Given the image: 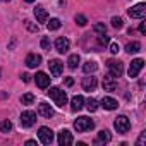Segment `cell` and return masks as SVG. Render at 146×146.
Returning <instances> with one entry per match:
<instances>
[{
  "mask_svg": "<svg viewBox=\"0 0 146 146\" xmlns=\"http://www.w3.org/2000/svg\"><path fill=\"white\" fill-rule=\"evenodd\" d=\"M107 67H108V76L110 78H120L122 76V72H124V65H122V62L120 60H113V58H110L108 62H107Z\"/></svg>",
  "mask_w": 146,
  "mask_h": 146,
  "instance_id": "obj_1",
  "label": "cell"
},
{
  "mask_svg": "<svg viewBox=\"0 0 146 146\" xmlns=\"http://www.w3.org/2000/svg\"><path fill=\"white\" fill-rule=\"evenodd\" d=\"M48 95H50V98L55 102L57 107H64V105L67 103V95H65V91H62L60 88H50Z\"/></svg>",
  "mask_w": 146,
  "mask_h": 146,
  "instance_id": "obj_2",
  "label": "cell"
},
{
  "mask_svg": "<svg viewBox=\"0 0 146 146\" xmlns=\"http://www.w3.org/2000/svg\"><path fill=\"white\" fill-rule=\"evenodd\" d=\"M95 127V122L90 119V117H78L74 120V129L78 132H84V131H90Z\"/></svg>",
  "mask_w": 146,
  "mask_h": 146,
  "instance_id": "obj_3",
  "label": "cell"
},
{
  "mask_svg": "<svg viewBox=\"0 0 146 146\" xmlns=\"http://www.w3.org/2000/svg\"><path fill=\"white\" fill-rule=\"evenodd\" d=\"M113 127H115V131H117L119 134H125V132H129V129H131V122H129V119H127L125 115H119V117L113 120Z\"/></svg>",
  "mask_w": 146,
  "mask_h": 146,
  "instance_id": "obj_4",
  "label": "cell"
},
{
  "mask_svg": "<svg viewBox=\"0 0 146 146\" xmlns=\"http://www.w3.org/2000/svg\"><path fill=\"white\" fill-rule=\"evenodd\" d=\"M144 67V60L143 58H134L132 62H131V65H129V70H127V74H129V78H137V74L141 72V69Z\"/></svg>",
  "mask_w": 146,
  "mask_h": 146,
  "instance_id": "obj_5",
  "label": "cell"
},
{
  "mask_svg": "<svg viewBox=\"0 0 146 146\" xmlns=\"http://www.w3.org/2000/svg\"><path fill=\"white\" fill-rule=\"evenodd\" d=\"M19 120H21V125L23 127H31L36 122V113L33 110H26V112L21 113V119Z\"/></svg>",
  "mask_w": 146,
  "mask_h": 146,
  "instance_id": "obj_6",
  "label": "cell"
},
{
  "mask_svg": "<svg viewBox=\"0 0 146 146\" xmlns=\"http://www.w3.org/2000/svg\"><path fill=\"white\" fill-rule=\"evenodd\" d=\"M38 137H40V141H41L43 144H52V143H53V132H52V129H48V127H40Z\"/></svg>",
  "mask_w": 146,
  "mask_h": 146,
  "instance_id": "obj_7",
  "label": "cell"
},
{
  "mask_svg": "<svg viewBox=\"0 0 146 146\" xmlns=\"http://www.w3.org/2000/svg\"><path fill=\"white\" fill-rule=\"evenodd\" d=\"M146 14V4H137L132 9H129V17L132 19H143Z\"/></svg>",
  "mask_w": 146,
  "mask_h": 146,
  "instance_id": "obj_8",
  "label": "cell"
},
{
  "mask_svg": "<svg viewBox=\"0 0 146 146\" xmlns=\"http://www.w3.org/2000/svg\"><path fill=\"white\" fill-rule=\"evenodd\" d=\"M48 67H50V72H52V76H53V78H58V76L62 74L64 64H62L60 60L53 58V60H50V62H48Z\"/></svg>",
  "mask_w": 146,
  "mask_h": 146,
  "instance_id": "obj_9",
  "label": "cell"
},
{
  "mask_svg": "<svg viewBox=\"0 0 146 146\" xmlns=\"http://www.w3.org/2000/svg\"><path fill=\"white\" fill-rule=\"evenodd\" d=\"M35 78H36L35 81H36V86H38V88L45 90V88H48V86H50V79H52V78H50V76H46L45 72H36V76H35Z\"/></svg>",
  "mask_w": 146,
  "mask_h": 146,
  "instance_id": "obj_10",
  "label": "cell"
},
{
  "mask_svg": "<svg viewBox=\"0 0 146 146\" xmlns=\"http://www.w3.org/2000/svg\"><path fill=\"white\" fill-rule=\"evenodd\" d=\"M57 141H58L60 146H69V144H72V134H70L67 129H62V131L58 132Z\"/></svg>",
  "mask_w": 146,
  "mask_h": 146,
  "instance_id": "obj_11",
  "label": "cell"
},
{
  "mask_svg": "<svg viewBox=\"0 0 146 146\" xmlns=\"http://www.w3.org/2000/svg\"><path fill=\"white\" fill-rule=\"evenodd\" d=\"M38 113H40L41 117H45V119H50V117H53V115H55L53 108H52L48 103H45V102H41V103L38 105Z\"/></svg>",
  "mask_w": 146,
  "mask_h": 146,
  "instance_id": "obj_12",
  "label": "cell"
},
{
  "mask_svg": "<svg viewBox=\"0 0 146 146\" xmlns=\"http://www.w3.org/2000/svg\"><path fill=\"white\" fill-rule=\"evenodd\" d=\"M69 46H70V41H69L67 38L60 36V38H57V40H55V48H57V52H58V53H65V52L69 50Z\"/></svg>",
  "mask_w": 146,
  "mask_h": 146,
  "instance_id": "obj_13",
  "label": "cell"
},
{
  "mask_svg": "<svg viewBox=\"0 0 146 146\" xmlns=\"http://www.w3.org/2000/svg\"><path fill=\"white\" fill-rule=\"evenodd\" d=\"M29 69H36L40 64H41V55H38V53H29L28 57H26V62H24Z\"/></svg>",
  "mask_w": 146,
  "mask_h": 146,
  "instance_id": "obj_14",
  "label": "cell"
},
{
  "mask_svg": "<svg viewBox=\"0 0 146 146\" xmlns=\"http://www.w3.org/2000/svg\"><path fill=\"white\" fill-rule=\"evenodd\" d=\"M100 105H102L105 110H115V108L119 107V102H117L115 98H112V96H103V100L100 102Z\"/></svg>",
  "mask_w": 146,
  "mask_h": 146,
  "instance_id": "obj_15",
  "label": "cell"
},
{
  "mask_svg": "<svg viewBox=\"0 0 146 146\" xmlns=\"http://www.w3.org/2000/svg\"><path fill=\"white\" fill-rule=\"evenodd\" d=\"M96 86H98L96 78L91 76V78H84V79H83V90H84V91H95Z\"/></svg>",
  "mask_w": 146,
  "mask_h": 146,
  "instance_id": "obj_16",
  "label": "cell"
},
{
  "mask_svg": "<svg viewBox=\"0 0 146 146\" xmlns=\"http://www.w3.org/2000/svg\"><path fill=\"white\" fill-rule=\"evenodd\" d=\"M83 107H84V98L81 95H78V96H74L70 100V110L72 112H79Z\"/></svg>",
  "mask_w": 146,
  "mask_h": 146,
  "instance_id": "obj_17",
  "label": "cell"
},
{
  "mask_svg": "<svg viewBox=\"0 0 146 146\" xmlns=\"http://www.w3.org/2000/svg\"><path fill=\"white\" fill-rule=\"evenodd\" d=\"M35 16H36L38 23H46V19H48V14H46V11H45L43 5H36L35 7Z\"/></svg>",
  "mask_w": 146,
  "mask_h": 146,
  "instance_id": "obj_18",
  "label": "cell"
},
{
  "mask_svg": "<svg viewBox=\"0 0 146 146\" xmlns=\"http://www.w3.org/2000/svg\"><path fill=\"white\" fill-rule=\"evenodd\" d=\"M110 139H112V136H110V132H108L107 129H103V131H100V132H98V137H96V143H110Z\"/></svg>",
  "mask_w": 146,
  "mask_h": 146,
  "instance_id": "obj_19",
  "label": "cell"
},
{
  "mask_svg": "<svg viewBox=\"0 0 146 146\" xmlns=\"http://www.w3.org/2000/svg\"><path fill=\"white\" fill-rule=\"evenodd\" d=\"M96 69H98V64H96V62H93V60H88V62L83 65V70L86 72V74H93Z\"/></svg>",
  "mask_w": 146,
  "mask_h": 146,
  "instance_id": "obj_20",
  "label": "cell"
},
{
  "mask_svg": "<svg viewBox=\"0 0 146 146\" xmlns=\"http://www.w3.org/2000/svg\"><path fill=\"white\" fill-rule=\"evenodd\" d=\"M139 50H141V43H139V41L127 43V46H125V52H127V53H137Z\"/></svg>",
  "mask_w": 146,
  "mask_h": 146,
  "instance_id": "obj_21",
  "label": "cell"
},
{
  "mask_svg": "<svg viewBox=\"0 0 146 146\" xmlns=\"http://www.w3.org/2000/svg\"><path fill=\"white\" fill-rule=\"evenodd\" d=\"M115 88H117V84L113 83V78H107L105 81H103V90L105 91H115Z\"/></svg>",
  "mask_w": 146,
  "mask_h": 146,
  "instance_id": "obj_22",
  "label": "cell"
},
{
  "mask_svg": "<svg viewBox=\"0 0 146 146\" xmlns=\"http://www.w3.org/2000/svg\"><path fill=\"white\" fill-rule=\"evenodd\" d=\"M78 64H79V55H78V53H74V55H70V57H69V60H67L69 69H76Z\"/></svg>",
  "mask_w": 146,
  "mask_h": 146,
  "instance_id": "obj_23",
  "label": "cell"
},
{
  "mask_svg": "<svg viewBox=\"0 0 146 146\" xmlns=\"http://www.w3.org/2000/svg\"><path fill=\"white\" fill-rule=\"evenodd\" d=\"M33 102H35V95L33 93H26V95L21 96V103L23 105H33Z\"/></svg>",
  "mask_w": 146,
  "mask_h": 146,
  "instance_id": "obj_24",
  "label": "cell"
},
{
  "mask_svg": "<svg viewBox=\"0 0 146 146\" xmlns=\"http://www.w3.org/2000/svg\"><path fill=\"white\" fill-rule=\"evenodd\" d=\"M12 131V122L11 120H2L0 122V132H11Z\"/></svg>",
  "mask_w": 146,
  "mask_h": 146,
  "instance_id": "obj_25",
  "label": "cell"
},
{
  "mask_svg": "<svg viewBox=\"0 0 146 146\" xmlns=\"http://www.w3.org/2000/svg\"><path fill=\"white\" fill-rule=\"evenodd\" d=\"M86 108H88L90 112H96V110H98V102H96L95 98H90V100L86 102Z\"/></svg>",
  "mask_w": 146,
  "mask_h": 146,
  "instance_id": "obj_26",
  "label": "cell"
},
{
  "mask_svg": "<svg viewBox=\"0 0 146 146\" xmlns=\"http://www.w3.org/2000/svg\"><path fill=\"white\" fill-rule=\"evenodd\" d=\"M60 26H62V23L58 19H50V23H48V29L50 31H57Z\"/></svg>",
  "mask_w": 146,
  "mask_h": 146,
  "instance_id": "obj_27",
  "label": "cell"
},
{
  "mask_svg": "<svg viewBox=\"0 0 146 146\" xmlns=\"http://www.w3.org/2000/svg\"><path fill=\"white\" fill-rule=\"evenodd\" d=\"M93 29H95V33H98V35H107V28H105V24H102V23H96V24L93 26Z\"/></svg>",
  "mask_w": 146,
  "mask_h": 146,
  "instance_id": "obj_28",
  "label": "cell"
},
{
  "mask_svg": "<svg viewBox=\"0 0 146 146\" xmlns=\"http://www.w3.org/2000/svg\"><path fill=\"white\" fill-rule=\"evenodd\" d=\"M112 26H113L115 29H120V28L124 26V21H122L120 17H112Z\"/></svg>",
  "mask_w": 146,
  "mask_h": 146,
  "instance_id": "obj_29",
  "label": "cell"
},
{
  "mask_svg": "<svg viewBox=\"0 0 146 146\" xmlns=\"http://www.w3.org/2000/svg\"><path fill=\"white\" fill-rule=\"evenodd\" d=\"M74 19H76V24H78V26H86V23H88V21H86V17H84L83 14H78Z\"/></svg>",
  "mask_w": 146,
  "mask_h": 146,
  "instance_id": "obj_30",
  "label": "cell"
},
{
  "mask_svg": "<svg viewBox=\"0 0 146 146\" xmlns=\"http://www.w3.org/2000/svg\"><path fill=\"white\" fill-rule=\"evenodd\" d=\"M146 143V131H143L141 134H139V137H137V141H136V144L137 146H143Z\"/></svg>",
  "mask_w": 146,
  "mask_h": 146,
  "instance_id": "obj_31",
  "label": "cell"
},
{
  "mask_svg": "<svg viewBox=\"0 0 146 146\" xmlns=\"http://www.w3.org/2000/svg\"><path fill=\"white\" fill-rule=\"evenodd\" d=\"M40 45H41L43 50H50V46H52V43H50L48 38H41V43H40Z\"/></svg>",
  "mask_w": 146,
  "mask_h": 146,
  "instance_id": "obj_32",
  "label": "cell"
},
{
  "mask_svg": "<svg viewBox=\"0 0 146 146\" xmlns=\"http://www.w3.org/2000/svg\"><path fill=\"white\" fill-rule=\"evenodd\" d=\"M98 43L100 45H107L108 43V36L107 35H98Z\"/></svg>",
  "mask_w": 146,
  "mask_h": 146,
  "instance_id": "obj_33",
  "label": "cell"
},
{
  "mask_svg": "<svg viewBox=\"0 0 146 146\" xmlns=\"http://www.w3.org/2000/svg\"><path fill=\"white\" fill-rule=\"evenodd\" d=\"M119 50H120V46H119L117 43H112V45H110V52H112L113 55H115V53H119Z\"/></svg>",
  "mask_w": 146,
  "mask_h": 146,
  "instance_id": "obj_34",
  "label": "cell"
},
{
  "mask_svg": "<svg viewBox=\"0 0 146 146\" xmlns=\"http://www.w3.org/2000/svg\"><path fill=\"white\" fill-rule=\"evenodd\" d=\"M24 23H26V26H28V29H31V31H35V33L38 31V26H33V24H31V21H24Z\"/></svg>",
  "mask_w": 146,
  "mask_h": 146,
  "instance_id": "obj_35",
  "label": "cell"
},
{
  "mask_svg": "<svg viewBox=\"0 0 146 146\" xmlns=\"http://www.w3.org/2000/svg\"><path fill=\"white\" fill-rule=\"evenodd\" d=\"M139 31H141V35H146V23L139 24Z\"/></svg>",
  "mask_w": 146,
  "mask_h": 146,
  "instance_id": "obj_36",
  "label": "cell"
},
{
  "mask_svg": "<svg viewBox=\"0 0 146 146\" xmlns=\"http://www.w3.org/2000/svg\"><path fill=\"white\" fill-rule=\"evenodd\" d=\"M72 84H74V81H72V78H67V79H65V86H72Z\"/></svg>",
  "mask_w": 146,
  "mask_h": 146,
  "instance_id": "obj_37",
  "label": "cell"
},
{
  "mask_svg": "<svg viewBox=\"0 0 146 146\" xmlns=\"http://www.w3.org/2000/svg\"><path fill=\"white\" fill-rule=\"evenodd\" d=\"M21 79H23L24 83H29V74H23V76H21Z\"/></svg>",
  "mask_w": 146,
  "mask_h": 146,
  "instance_id": "obj_38",
  "label": "cell"
},
{
  "mask_svg": "<svg viewBox=\"0 0 146 146\" xmlns=\"http://www.w3.org/2000/svg\"><path fill=\"white\" fill-rule=\"evenodd\" d=\"M26 144H28V146H35V144H36V141H33V139H29V141H26Z\"/></svg>",
  "mask_w": 146,
  "mask_h": 146,
  "instance_id": "obj_39",
  "label": "cell"
},
{
  "mask_svg": "<svg viewBox=\"0 0 146 146\" xmlns=\"http://www.w3.org/2000/svg\"><path fill=\"white\" fill-rule=\"evenodd\" d=\"M26 2H29V4H31V2H35V0H26Z\"/></svg>",
  "mask_w": 146,
  "mask_h": 146,
  "instance_id": "obj_40",
  "label": "cell"
},
{
  "mask_svg": "<svg viewBox=\"0 0 146 146\" xmlns=\"http://www.w3.org/2000/svg\"><path fill=\"white\" fill-rule=\"evenodd\" d=\"M2 2H9V0H2Z\"/></svg>",
  "mask_w": 146,
  "mask_h": 146,
  "instance_id": "obj_41",
  "label": "cell"
}]
</instances>
